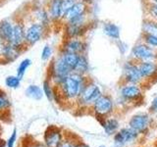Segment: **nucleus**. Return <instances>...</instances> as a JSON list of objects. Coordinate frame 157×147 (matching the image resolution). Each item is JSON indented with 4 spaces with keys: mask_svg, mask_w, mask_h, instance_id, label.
<instances>
[{
    "mask_svg": "<svg viewBox=\"0 0 157 147\" xmlns=\"http://www.w3.org/2000/svg\"><path fill=\"white\" fill-rule=\"evenodd\" d=\"M88 69H90V63H88L86 54H81L80 57H78L75 70H74V73L86 76V74L88 72Z\"/></svg>",
    "mask_w": 157,
    "mask_h": 147,
    "instance_id": "obj_22",
    "label": "nucleus"
},
{
    "mask_svg": "<svg viewBox=\"0 0 157 147\" xmlns=\"http://www.w3.org/2000/svg\"><path fill=\"white\" fill-rule=\"evenodd\" d=\"M87 43L83 39V37L80 38H69L63 39V42L60 46L59 51L62 52H69L75 54H86Z\"/></svg>",
    "mask_w": 157,
    "mask_h": 147,
    "instance_id": "obj_8",
    "label": "nucleus"
},
{
    "mask_svg": "<svg viewBox=\"0 0 157 147\" xmlns=\"http://www.w3.org/2000/svg\"><path fill=\"white\" fill-rule=\"evenodd\" d=\"M76 145L70 140H63L59 147H75Z\"/></svg>",
    "mask_w": 157,
    "mask_h": 147,
    "instance_id": "obj_35",
    "label": "nucleus"
},
{
    "mask_svg": "<svg viewBox=\"0 0 157 147\" xmlns=\"http://www.w3.org/2000/svg\"><path fill=\"white\" fill-rule=\"evenodd\" d=\"M25 50L21 48H18L16 46L12 45L11 43L6 42L4 45L3 51L1 54V57H0V61L5 63V64H9V63H13L14 61H16L17 59L21 56V54Z\"/></svg>",
    "mask_w": 157,
    "mask_h": 147,
    "instance_id": "obj_14",
    "label": "nucleus"
},
{
    "mask_svg": "<svg viewBox=\"0 0 157 147\" xmlns=\"http://www.w3.org/2000/svg\"><path fill=\"white\" fill-rule=\"evenodd\" d=\"M88 82H90V78H87L86 76L73 72L64 80L61 85H57L56 88L60 92L63 101L77 100Z\"/></svg>",
    "mask_w": 157,
    "mask_h": 147,
    "instance_id": "obj_1",
    "label": "nucleus"
},
{
    "mask_svg": "<svg viewBox=\"0 0 157 147\" xmlns=\"http://www.w3.org/2000/svg\"><path fill=\"white\" fill-rule=\"evenodd\" d=\"M144 81L157 78V61H145L137 63Z\"/></svg>",
    "mask_w": 157,
    "mask_h": 147,
    "instance_id": "obj_12",
    "label": "nucleus"
},
{
    "mask_svg": "<svg viewBox=\"0 0 157 147\" xmlns=\"http://www.w3.org/2000/svg\"><path fill=\"white\" fill-rule=\"evenodd\" d=\"M77 1L78 0H63V3H62V19Z\"/></svg>",
    "mask_w": 157,
    "mask_h": 147,
    "instance_id": "obj_33",
    "label": "nucleus"
},
{
    "mask_svg": "<svg viewBox=\"0 0 157 147\" xmlns=\"http://www.w3.org/2000/svg\"><path fill=\"white\" fill-rule=\"evenodd\" d=\"M131 57L132 61L136 63L145 61H157V49L147 45L144 41L136 43L131 50Z\"/></svg>",
    "mask_w": 157,
    "mask_h": 147,
    "instance_id": "obj_3",
    "label": "nucleus"
},
{
    "mask_svg": "<svg viewBox=\"0 0 157 147\" xmlns=\"http://www.w3.org/2000/svg\"><path fill=\"white\" fill-rule=\"evenodd\" d=\"M52 54H53L52 47L49 45V44H46V45H44V47L42 48V50H41V55H40L41 60L44 61V62L48 61L49 59L52 57Z\"/></svg>",
    "mask_w": 157,
    "mask_h": 147,
    "instance_id": "obj_32",
    "label": "nucleus"
},
{
    "mask_svg": "<svg viewBox=\"0 0 157 147\" xmlns=\"http://www.w3.org/2000/svg\"><path fill=\"white\" fill-rule=\"evenodd\" d=\"M10 107H11V101H10L7 93L0 89V116L5 113H8Z\"/></svg>",
    "mask_w": 157,
    "mask_h": 147,
    "instance_id": "obj_24",
    "label": "nucleus"
},
{
    "mask_svg": "<svg viewBox=\"0 0 157 147\" xmlns=\"http://www.w3.org/2000/svg\"><path fill=\"white\" fill-rule=\"evenodd\" d=\"M31 65H32L31 59L26 58V59H24V60H22L21 62H20L19 66L17 68V76L20 77L21 78H23L25 74H26V72L28 71V69L31 67Z\"/></svg>",
    "mask_w": 157,
    "mask_h": 147,
    "instance_id": "obj_29",
    "label": "nucleus"
},
{
    "mask_svg": "<svg viewBox=\"0 0 157 147\" xmlns=\"http://www.w3.org/2000/svg\"><path fill=\"white\" fill-rule=\"evenodd\" d=\"M31 19L39 24H41L42 26H44L47 29H49L51 24H53L50 19V16H49V14H48L47 9L42 6H33V7Z\"/></svg>",
    "mask_w": 157,
    "mask_h": 147,
    "instance_id": "obj_13",
    "label": "nucleus"
},
{
    "mask_svg": "<svg viewBox=\"0 0 157 147\" xmlns=\"http://www.w3.org/2000/svg\"><path fill=\"white\" fill-rule=\"evenodd\" d=\"M62 141V131L56 126L48 127L44 134V145L46 147H59Z\"/></svg>",
    "mask_w": 157,
    "mask_h": 147,
    "instance_id": "obj_11",
    "label": "nucleus"
},
{
    "mask_svg": "<svg viewBox=\"0 0 157 147\" xmlns=\"http://www.w3.org/2000/svg\"><path fill=\"white\" fill-rule=\"evenodd\" d=\"M16 141H17V130L15 129L11 134V135H10V137L6 141V147H15Z\"/></svg>",
    "mask_w": 157,
    "mask_h": 147,
    "instance_id": "obj_34",
    "label": "nucleus"
},
{
    "mask_svg": "<svg viewBox=\"0 0 157 147\" xmlns=\"http://www.w3.org/2000/svg\"><path fill=\"white\" fill-rule=\"evenodd\" d=\"M21 81L22 78L18 77L17 75L8 76L5 78V85L8 88H11V89H16V88H19L20 85H21Z\"/></svg>",
    "mask_w": 157,
    "mask_h": 147,
    "instance_id": "obj_28",
    "label": "nucleus"
},
{
    "mask_svg": "<svg viewBox=\"0 0 157 147\" xmlns=\"http://www.w3.org/2000/svg\"><path fill=\"white\" fill-rule=\"evenodd\" d=\"M137 135V131L130 129H122L114 136V145L115 147H123L128 142L134 140Z\"/></svg>",
    "mask_w": 157,
    "mask_h": 147,
    "instance_id": "obj_16",
    "label": "nucleus"
},
{
    "mask_svg": "<svg viewBox=\"0 0 157 147\" xmlns=\"http://www.w3.org/2000/svg\"><path fill=\"white\" fill-rule=\"evenodd\" d=\"M102 95L101 90L99 86L95 85L94 82L90 81L86 85V86L83 88V90L81 92V94L78 95L77 102L80 103L81 105L83 106H88V105H93L94 102Z\"/></svg>",
    "mask_w": 157,
    "mask_h": 147,
    "instance_id": "obj_5",
    "label": "nucleus"
},
{
    "mask_svg": "<svg viewBox=\"0 0 157 147\" xmlns=\"http://www.w3.org/2000/svg\"><path fill=\"white\" fill-rule=\"evenodd\" d=\"M75 147H90V146L86 145V144H85V143H78V144H77Z\"/></svg>",
    "mask_w": 157,
    "mask_h": 147,
    "instance_id": "obj_38",
    "label": "nucleus"
},
{
    "mask_svg": "<svg viewBox=\"0 0 157 147\" xmlns=\"http://www.w3.org/2000/svg\"><path fill=\"white\" fill-rule=\"evenodd\" d=\"M141 41L146 43L147 45L150 47L157 49V36H153V34H146V33H141Z\"/></svg>",
    "mask_w": 157,
    "mask_h": 147,
    "instance_id": "obj_31",
    "label": "nucleus"
},
{
    "mask_svg": "<svg viewBox=\"0 0 157 147\" xmlns=\"http://www.w3.org/2000/svg\"><path fill=\"white\" fill-rule=\"evenodd\" d=\"M83 1H86V2H87V3H90H90L92 2V0H83Z\"/></svg>",
    "mask_w": 157,
    "mask_h": 147,
    "instance_id": "obj_40",
    "label": "nucleus"
},
{
    "mask_svg": "<svg viewBox=\"0 0 157 147\" xmlns=\"http://www.w3.org/2000/svg\"><path fill=\"white\" fill-rule=\"evenodd\" d=\"M14 29V21L12 19H4L0 21V36L5 42H10Z\"/></svg>",
    "mask_w": 157,
    "mask_h": 147,
    "instance_id": "obj_19",
    "label": "nucleus"
},
{
    "mask_svg": "<svg viewBox=\"0 0 157 147\" xmlns=\"http://www.w3.org/2000/svg\"><path fill=\"white\" fill-rule=\"evenodd\" d=\"M141 31V33L157 36V20L145 17L142 21Z\"/></svg>",
    "mask_w": 157,
    "mask_h": 147,
    "instance_id": "obj_20",
    "label": "nucleus"
},
{
    "mask_svg": "<svg viewBox=\"0 0 157 147\" xmlns=\"http://www.w3.org/2000/svg\"><path fill=\"white\" fill-rule=\"evenodd\" d=\"M59 52L62 54L64 57V60L66 61L68 66L70 67L72 69V71L74 72L80 55H78V54H75V53H69V52H62V51H59Z\"/></svg>",
    "mask_w": 157,
    "mask_h": 147,
    "instance_id": "obj_25",
    "label": "nucleus"
},
{
    "mask_svg": "<svg viewBox=\"0 0 157 147\" xmlns=\"http://www.w3.org/2000/svg\"><path fill=\"white\" fill-rule=\"evenodd\" d=\"M130 127L137 132L144 131L149 125V118L145 114H137L130 120Z\"/></svg>",
    "mask_w": 157,
    "mask_h": 147,
    "instance_id": "obj_18",
    "label": "nucleus"
},
{
    "mask_svg": "<svg viewBox=\"0 0 157 147\" xmlns=\"http://www.w3.org/2000/svg\"><path fill=\"white\" fill-rule=\"evenodd\" d=\"M62 3L63 0H48L46 9L53 24L62 22Z\"/></svg>",
    "mask_w": 157,
    "mask_h": 147,
    "instance_id": "obj_17",
    "label": "nucleus"
},
{
    "mask_svg": "<svg viewBox=\"0 0 157 147\" xmlns=\"http://www.w3.org/2000/svg\"><path fill=\"white\" fill-rule=\"evenodd\" d=\"M12 45L18 48H21L23 50H26L28 48L26 45V23L25 20L21 18H17L14 21V29L11 41Z\"/></svg>",
    "mask_w": 157,
    "mask_h": 147,
    "instance_id": "obj_6",
    "label": "nucleus"
},
{
    "mask_svg": "<svg viewBox=\"0 0 157 147\" xmlns=\"http://www.w3.org/2000/svg\"><path fill=\"white\" fill-rule=\"evenodd\" d=\"M73 73L72 69L68 66L64 60L62 54L59 52L58 55L52 59L48 67V78L55 86L61 85L64 80Z\"/></svg>",
    "mask_w": 157,
    "mask_h": 147,
    "instance_id": "obj_2",
    "label": "nucleus"
},
{
    "mask_svg": "<svg viewBox=\"0 0 157 147\" xmlns=\"http://www.w3.org/2000/svg\"><path fill=\"white\" fill-rule=\"evenodd\" d=\"M144 14L146 18L157 20V3L144 2Z\"/></svg>",
    "mask_w": 157,
    "mask_h": 147,
    "instance_id": "obj_27",
    "label": "nucleus"
},
{
    "mask_svg": "<svg viewBox=\"0 0 157 147\" xmlns=\"http://www.w3.org/2000/svg\"><path fill=\"white\" fill-rule=\"evenodd\" d=\"M26 95L33 100H40L43 97L44 93L43 90L40 86H38L36 85H31L27 87L26 89Z\"/></svg>",
    "mask_w": 157,
    "mask_h": 147,
    "instance_id": "obj_23",
    "label": "nucleus"
},
{
    "mask_svg": "<svg viewBox=\"0 0 157 147\" xmlns=\"http://www.w3.org/2000/svg\"><path fill=\"white\" fill-rule=\"evenodd\" d=\"M29 147H46V146L40 143H36V144H31Z\"/></svg>",
    "mask_w": 157,
    "mask_h": 147,
    "instance_id": "obj_37",
    "label": "nucleus"
},
{
    "mask_svg": "<svg viewBox=\"0 0 157 147\" xmlns=\"http://www.w3.org/2000/svg\"><path fill=\"white\" fill-rule=\"evenodd\" d=\"M123 77L126 83H132V85H140L144 82L137 63L130 59L127 61L123 68Z\"/></svg>",
    "mask_w": 157,
    "mask_h": 147,
    "instance_id": "obj_7",
    "label": "nucleus"
},
{
    "mask_svg": "<svg viewBox=\"0 0 157 147\" xmlns=\"http://www.w3.org/2000/svg\"></svg>",
    "mask_w": 157,
    "mask_h": 147,
    "instance_id": "obj_42",
    "label": "nucleus"
},
{
    "mask_svg": "<svg viewBox=\"0 0 157 147\" xmlns=\"http://www.w3.org/2000/svg\"><path fill=\"white\" fill-rule=\"evenodd\" d=\"M144 2H151V3H157V0H144Z\"/></svg>",
    "mask_w": 157,
    "mask_h": 147,
    "instance_id": "obj_39",
    "label": "nucleus"
},
{
    "mask_svg": "<svg viewBox=\"0 0 157 147\" xmlns=\"http://www.w3.org/2000/svg\"><path fill=\"white\" fill-rule=\"evenodd\" d=\"M54 85L52 83V81L49 80V78H46L45 81H43L42 85V90L44 95L46 96V98L48 100L53 101V97H54Z\"/></svg>",
    "mask_w": 157,
    "mask_h": 147,
    "instance_id": "obj_26",
    "label": "nucleus"
},
{
    "mask_svg": "<svg viewBox=\"0 0 157 147\" xmlns=\"http://www.w3.org/2000/svg\"><path fill=\"white\" fill-rule=\"evenodd\" d=\"M99 147H105V146H103V145H102V146H99Z\"/></svg>",
    "mask_w": 157,
    "mask_h": 147,
    "instance_id": "obj_41",
    "label": "nucleus"
},
{
    "mask_svg": "<svg viewBox=\"0 0 157 147\" xmlns=\"http://www.w3.org/2000/svg\"><path fill=\"white\" fill-rule=\"evenodd\" d=\"M103 32L111 39H114V40H119L120 39V28L116 24L105 23L104 26H103Z\"/></svg>",
    "mask_w": 157,
    "mask_h": 147,
    "instance_id": "obj_21",
    "label": "nucleus"
},
{
    "mask_svg": "<svg viewBox=\"0 0 157 147\" xmlns=\"http://www.w3.org/2000/svg\"><path fill=\"white\" fill-rule=\"evenodd\" d=\"M113 100L109 95L102 94L93 104V110L97 116L104 117L110 114L113 110Z\"/></svg>",
    "mask_w": 157,
    "mask_h": 147,
    "instance_id": "obj_10",
    "label": "nucleus"
},
{
    "mask_svg": "<svg viewBox=\"0 0 157 147\" xmlns=\"http://www.w3.org/2000/svg\"><path fill=\"white\" fill-rule=\"evenodd\" d=\"M90 3L83 1V0H78V1L72 6V8L67 12L65 16L63 17L62 22L65 23L68 21H71V20L75 19L77 17L88 14L90 13Z\"/></svg>",
    "mask_w": 157,
    "mask_h": 147,
    "instance_id": "obj_9",
    "label": "nucleus"
},
{
    "mask_svg": "<svg viewBox=\"0 0 157 147\" xmlns=\"http://www.w3.org/2000/svg\"><path fill=\"white\" fill-rule=\"evenodd\" d=\"M26 23V45L27 47H31L34 44H36L38 41L46 36L48 29L33 20H29V22Z\"/></svg>",
    "mask_w": 157,
    "mask_h": 147,
    "instance_id": "obj_4",
    "label": "nucleus"
},
{
    "mask_svg": "<svg viewBox=\"0 0 157 147\" xmlns=\"http://www.w3.org/2000/svg\"><path fill=\"white\" fill-rule=\"evenodd\" d=\"M119 126V122L116 119H109L104 122L103 124V127H104V130L106 131L107 134H112L116 131V130Z\"/></svg>",
    "mask_w": 157,
    "mask_h": 147,
    "instance_id": "obj_30",
    "label": "nucleus"
},
{
    "mask_svg": "<svg viewBox=\"0 0 157 147\" xmlns=\"http://www.w3.org/2000/svg\"><path fill=\"white\" fill-rule=\"evenodd\" d=\"M121 95L126 101H136L142 97V91L140 85L126 83L121 89Z\"/></svg>",
    "mask_w": 157,
    "mask_h": 147,
    "instance_id": "obj_15",
    "label": "nucleus"
},
{
    "mask_svg": "<svg viewBox=\"0 0 157 147\" xmlns=\"http://www.w3.org/2000/svg\"><path fill=\"white\" fill-rule=\"evenodd\" d=\"M150 111L151 112H156L157 111V96L154 98L153 100L151 102V105H150Z\"/></svg>",
    "mask_w": 157,
    "mask_h": 147,
    "instance_id": "obj_36",
    "label": "nucleus"
}]
</instances>
